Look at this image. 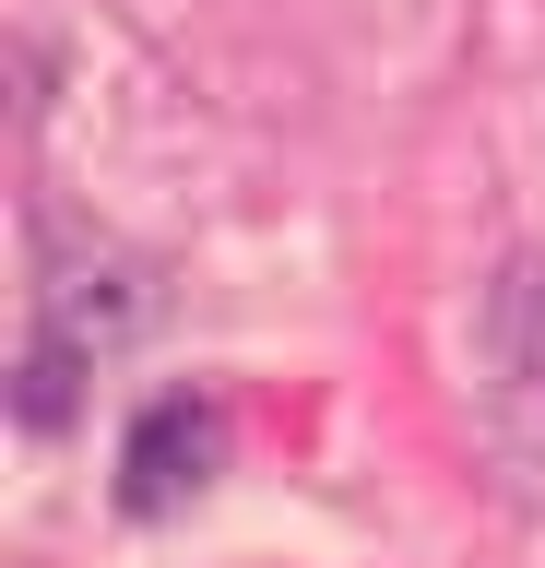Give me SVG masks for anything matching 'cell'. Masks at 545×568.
I'll list each match as a JSON object with an SVG mask.
<instances>
[{
	"label": "cell",
	"instance_id": "obj_1",
	"mask_svg": "<svg viewBox=\"0 0 545 568\" xmlns=\"http://www.w3.org/2000/svg\"><path fill=\"white\" fill-rule=\"evenodd\" d=\"M214 462H225V403L166 390V403H143V426L119 438V497L154 521V509H179V497L214 486Z\"/></svg>",
	"mask_w": 545,
	"mask_h": 568
},
{
	"label": "cell",
	"instance_id": "obj_2",
	"mask_svg": "<svg viewBox=\"0 0 545 568\" xmlns=\"http://www.w3.org/2000/svg\"><path fill=\"white\" fill-rule=\"evenodd\" d=\"M72 367H83V344L37 332V355H24V415H37V426H60V415H72Z\"/></svg>",
	"mask_w": 545,
	"mask_h": 568
}]
</instances>
